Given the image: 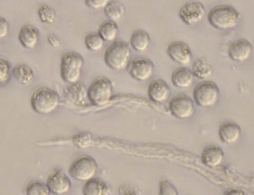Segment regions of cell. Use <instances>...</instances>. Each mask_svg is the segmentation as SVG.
Returning <instances> with one entry per match:
<instances>
[{
  "instance_id": "obj_1",
  "label": "cell",
  "mask_w": 254,
  "mask_h": 195,
  "mask_svg": "<svg viewBox=\"0 0 254 195\" xmlns=\"http://www.w3.org/2000/svg\"><path fill=\"white\" fill-rule=\"evenodd\" d=\"M207 18L209 23L214 28L226 30L236 26L239 14L232 6L220 4L214 6L209 10Z\"/></svg>"
},
{
  "instance_id": "obj_2",
  "label": "cell",
  "mask_w": 254,
  "mask_h": 195,
  "mask_svg": "<svg viewBox=\"0 0 254 195\" xmlns=\"http://www.w3.org/2000/svg\"><path fill=\"white\" fill-rule=\"evenodd\" d=\"M131 50L128 44L122 41H116L106 49L104 56L105 64L114 70L127 67L130 62Z\"/></svg>"
},
{
  "instance_id": "obj_3",
  "label": "cell",
  "mask_w": 254,
  "mask_h": 195,
  "mask_svg": "<svg viewBox=\"0 0 254 195\" xmlns=\"http://www.w3.org/2000/svg\"><path fill=\"white\" fill-rule=\"evenodd\" d=\"M60 102L59 94L54 90L43 87L33 94L31 99V107L34 111L40 114H47L57 107Z\"/></svg>"
},
{
  "instance_id": "obj_4",
  "label": "cell",
  "mask_w": 254,
  "mask_h": 195,
  "mask_svg": "<svg viewBox=\"0 0 254 195\" xmlns=\"http://www.w3.org/2000/svg\"><path fill=\"white\" fill-rule=\"evenodd\" d=\"M83 62L82 56L77 52L70 51L64 54L62 57L60 65L62 78L70 83L77 82Z\"/></svg>"
},
{
  "instance_id": "obj_5",
  "label": "cell",
  "mask_w": 254,
  "mask_h": 195,
  "mask_svg": "<svg viewBox=\"0 0 254 195\" xmlns=\"http://www.w3.org/2000/svg\"><path fill=\"white\" fill-rule=\"evenodd\" d=\"M89 102L97 106H104L111 100L113 95L111 81L105 77H99L93 81L87 88Z\"/></svg>"
},
{
  "instance_id": "obj_6",
  "label": "cell",
  "mask_w": 254,
  "mask_h": 195,
  "mask_svg": "<svg viewBox=\"0 0 254 195\" xmlns=\"http://www.w3.org/2000/svg\"><path fill=\"white\" fill-rule=\"evenodd\" d=\"M96 161L88 155H82L75 159L70 165L69 173L72 178L79 181H87L97 172Z\"/></svg>"
},
{
  "instance_id": "obj_7",
  "label": "cell",
  "mask_w": 254,
  "mask_h": 195,
  "mask_svg": "<svg viewBox=\"0 0 254 195\" xmlns=\"http://www.w3.org/2000/svg\"><path fill=\"white\" fill-rule=\"evenodd\" d=\"M219 89L213 81L205 80L198 83L193 89V96L196 104L202 107L214 105L219 97Z\"/></svg>"
},
{
  "instance_id": "obj_8",
  "label": "cell",
  "mask_w": 254,
  "mask_h": 195,
  "mask_svg": "<svg viewBox=\"0 0 254 195\" xmlns=\"http://www.w3.org/2000/svg\"><path fill=\"white\" fill-rule=\"evenodd\" d=\"M169 109L173 116L180 119L191 117L194 112L192 100L185 94L173 97L169 102Z\"/></svg>"
},
{
  "instance_id": "obj_9",
  "label": "cell",
  "mask_w": 254,
  "mask_h": 195,
  "mask_svg": "<svg viewBox=\"0 0 254 195\" xmlns=\"http://www.w3.org/2000/svg\"><path fill=\"white\" fill-rule=\"evenodd\" d=\"M205 14L203 4L196 1H189L180 9L179 15L182 21L188 25H193L200 21Z\"/></svg>"
},
{
  "instance_id": "obj_10",
  "label": "cell",
  "mask_w": 254,
  "mask_h": 195,
  "mask_svg": "<svg viewBox=\"0 0 254 195\" xmlns=\"http://www.w3.org/2000/svg\"><path fill=\"white\" fill-rule=\"evenodd\" d=\"M128 65L129 74L138 81L147 80L153 73L154 64L148 58L141 57L135 58Z\"/></svg>"
},
{
  "instance_id": "obj_11",
  "label": "cell",
  "mask_w": 254,
  "mask_h": 195,
  "mask_svg": "<svg viewBox=\"0 0 254 195\" xmlns=\"http://www.w3.org/2000/svg\"><path fill=\"white\" fill-rule=\"evenodd\" d=\"M167 53L172 60L182 65L189 64L191 60V50L189 46L183 41H175L170 43Z\"/></svg>"
},
{
  "instance_id": "obj_12",
  "label": "cell",
  "mask_w": 254,
  "mask_h": 195,
  "mask_svg": "<svg viewBox=\"0 0 254 195\" xmlns=\"http://www.w3.org/2000/svg\"><path fill=\"white\" fill-rule=\"evenodd\" d=\"M47 185L50 192L62 195L68 192L71 188V182L67 176L61 171L53 172L49 176Z\"/></svg>"
},
{
  "instance_id": "obj_13",
  "label": "cell",
  "mask_w": 254,
  "mask_h": 195,
  "mask_svg": "<svg viewBox=\"0 0 254 195\" xmlns=\"http://www.w3.org/2000/svg\"><path fill=\"white\" fill-rule=\"evenodd\" d=\"M252 45L245 39H239L233 42L228 49V55L233 61L243 62L247 60L252 53Z\"/></svg>"
},
{
  "instance_id": "obj_14",
  "label": "cell",
  "mask_w": 254,
  "mask_h": 195,
  "mask_svg": "<svg viewBox=\"0 0 254 195\" xmlns=\"http://www.w3.org/2000/svg\"><path fill=\"white\" fill-rule=\"evenodd\" d=\"M63 95L67 101L77 106L84 105L89 101L87 89L84 84L78 82L71 83L65 88Z\"/></svg>"
},
{
  "instance_id": "obj_15",
  "label": "cell",
  "mask_w": 254,
  "mask_h": 195,
  "mask_svg": "<svg viewBox=\"0 0 254 195\" xmlns=\"http://www.w3.org/2000/svg\"><path fill=\"white\" fill-rule=\"evenodd\" d=\"M171 90L167 82L162 79L152 80L149 85L148 94L150 99L156 103L166 101L170 96Z\"/></svg>"
},
{
  "instance_id": "obj_16",
  "label": "cell",
  "mask_w": 254,
  "mask_h": 195,
  "mask_svg": "<svg viewBox=\"0 0 254 195\" xmlns=\"http://www.w3.org/2000/svg\"><path fill=\"white\" fill-rule=\"evenodd\" d=\"M224 157L223 150L218 146L206 147L201 153L202 163L209 167H215L221 164Z\"/></svg>"
},
{
  "instance_id": "obj_17",
  "label": "cell",
  "mask_w": 254,
  "mask_h": 195,
  "mask_svg": "<svg viewBox=\"0 0 254 195\" xmlns=\"http://www.w3.org/2000/svg\"><path fill=\"white\" fill-rule=\"evenodd\" d=\"M218 133L223 142L232 143L240 138L241 129L240 127L235 123L226 122L221 125Z\"/></svg>"
},
{
  "instance_id": "obj_18",
  "label": "cell",
  "mask_w": 254,
  "mask_h": 195,
  "mask_svg": "<svg viewBox=\"0 0 254 195\" xmlns=\"http://www.w3.org/2000/svg\"><path fill=\"white\" fill-rule=\"evenodd\" d=\"M193 77L190 69L186 67H180L174 70L171 75V80L176 87L185 88L191 85Z\"/></svg>"
},
{
  "instance_id": "obj_19",
  "label": "cell",
  "mask_w": 254,
  "mask_h": 195,
  "mask_svg": "<svg viewBox=\"0 0 254 195\" xmlns=\"http://www.w3.org/2000/svg\"><path fill=\"white\" fill-rule=\"evenodd\" d=\"M39 35L36 29L33 26H23L18 34V39L22 45L27 49H33L37 45Z\"/></svg>"
},
{
  "instance_id": "obj_20",
  "label": "cell",
  "mask_w": 254,
  "mask_h": 195,
  "mask_svg": "<svg viewBox=\"0 0 254 195\" xmlns=\"http://www.w3.org/2000/svg\"><path fill=\"white\" fill-rule=\"evenodd\" d=\"M151 42L150 37L146 31L137 29L131 34L130 44L133 49L138 52H143L149 47Z\"/></svg>"
},
{
  "instance_id": "obj_21",
  "label": "cell",
  "mask_w": 254,
  "mask_h": 195,
  "mask_svg": "<svg viewBox=\"0 0 254 195\" xmlns=\"http://www.w3.org/2000/svg\"><path fill=\"white\" fill-rule=\"evenodd\" d=\"M82 190L84 195H107L109 193L110 189L101 180L92 178L86 181Z\"/></svg>"
},
{
  "instance_id": "obj_22",
  "label": "cell",
  "mask_w": 254,
  "mask_h": 195,
  "mask_svg": "<svg viewBox=\"0 0 254 195\" xmlns=\"http://www.w3.org/2000/svg\"><path fill=\"white\" fill-rule=\"evenodd\" d=\"M212 68L209 62L204 58L196 59L192 65V72L197 78L204 79L211 75Z\"/></svg>"
},
{
  "instance_id": "obj_23",
  "label": "cell",
  "mask_w": 254,
  "mask_h": 195,
  "mask_svg": "<svg viewBox=\"0 0 254 195\" xmlns=\"http://www.w3.org/2000/svg\"><path fill=\"white\" fill-rule=\"evenodd\" d=\"M118 31V25L115 21L107 20L99 25L98 33L106 41H112L116 37Z\"/></svg>"
},
{
  "instance_id": "obj_24",
  "label": "cell",
  "mask_w": 254,
  "mask_h": 195,
  "mask_svg": "<svg viewBox=\"0 0 254 195\" xmlns=\"http://www.w3.org/2000/svg\"><path fill=\"white\" fill-rule=\"evenodd\" d=\"M103 8L109 19L115 22L122 17L125 12L124 5L117 0H111Z\"/></svg>"
},
{
  "instance_id": "obj_25",
  "label": "cell",
  "mask_w": 254,
  "mask_h": 195,
  "mask_svg": "<svg viewBox=\"0 0 254 195\" xmlns=\"http://www.w3.org/2000/svg\"><path fill=\"white\" fill-rule=\"evenodd\" d=\"M12 73L15 79L23 84L30 82L34 77L32 69L25 64L16 65L13 68Z\"/></svg>"
},
{
  "instance_id": "obj_26",
  "label": "cell",
  "mask_w": 254,
  "mask_h": 195,
  "mask_svg": "<svg viewBox=\"0 0 254 195\" xmlns=\"http://www.w3.org/2000/svg\"><path fill=\"white\" fill-rule=\"evenodd\" d=\"M104 40L98 32H91L85 37L84 43L86 48L91 51L100 50L104 44Z\"/></svg>"
},
{
  "instance_id": "obj_27",
  "label": "cell",
  "mask_w": 254,
  "mask_h": 195,
  "mask_svg": "<svg viewBox=\"0 0 254 195\" xmlns=\"http://www.w3.org/2000/svg\"><path fill=\"white\" fill-rule=\"evenodd\" d=\"M38 14L40 19L44 23L52 24L56 20L55 11L47 4H42L39 7Z\"/></svg>"
},
{
  "instance_id": "obj_28",
  "label": "cell",
  "mask_w": 254,
  "mask_h": 195,
  "mask_svg": "<svg viewBox=\"0 0 254 195\" xmlns=\"http://www.w3.org/2000/svg\"><path fill=\"white\" fill-rule=\"evenodd\" d=\"M50 193L47 185L38 181L31 182L26 188V194L29 195H47Z\"/></svg>"
},
{
  "instance_id": "obj_29",
  "label": "cell",
  "mask_w": 254,
  "mask_h": 195,
  "mask_svg": "<svg viewBox=\"0 0 254 195\" xmlns=\"http://www.w3.org/2000/svg\"><path fill=\"white\" fill-rule=\"evenodd\" d=\"M92 139L90 134L87 132H79L73 137L74 143L78 147H87L91 143Z\"/></svg>"
},
{
  "instance_id": "obj_30",
  "label": "cell",
  "mask_w": 254,
  "mask_h": 195,
  "mask_svg": "<svg viewBox=\"0 0 254 195\" xmlns=\"http://www.w3.org/2000/svg\"><path fill=\"white\" fill-rule=\"evenodd\" d=\"M10 74V67L6 61L0 59V84L6 82Z\"/></svg>"
},
{
  "instance_id": "obj_31",
  "label": "cell",
  "mask_w": 254,
  "mask_h": 195,
  "mask_svg": "<svg viewBox=\"0 0 254 195\" xmlns=\"http://www.w3.org/2000/svg\"><path fill=\"white\" fill-rule=\"evenodd\" d=\"M160 195H177L178 192L174 186L165 180L160 182Z\"/></svg>"
},
{
  "instance_id": "obj_32",
  "label": "cell",
  "mask_w": 254,
  "mask_h": 195,
  "mask_svg": "<svg viewBox=\"0 0 254 195\" xmlns=\"http://www.w3.org/2000/svg\"><path fill=\"white\" fill-rule=\"evenodd\" d=\"M111 0H85V3L88 7L98 9L104 8Z\"/></svg>"
},
{
  "instance_id": "obj_33",
  "label": "cell",
  "mask_w": 254,
  "mask_h": 195,
  "mask_svg": "<svg viewBox=\"0 0 254 195\" xmlns=\"http://www.w3.org/2000/svg\"><path fill=\"white\" fill-rule=\"evenodd\" d=\"M8 23L6 19L0 17V39L4 37L8 32Z\"/></svg>"
},
{
  "instance_id": "obj_34",
  "label": "cell",
  "mask_w": 254,
  "mask_h": 195,
  "mask_svg": "<svg viewBox=\"0 0 254 195\" xmlns=\"http://www.w3.org/2000/svg\"><path fill=\"white\" fill-rule=\"evenodd\" d=\"M47 40L49 43L54 48H57L60 45L59 40L54 34H49L47 37Z\"/></svg>"
},
{
  "instance_id": "obj_35",
  "label": "cell",
  "mask_w": 254,
  "mask_h": 195,
  "mask_svg": "<svg viewBox=\"0 0 254 195\" xmlns=\"http://www.w3.org/2000/svg\"><path fill=\"white\" fill-rule=\"evenodd\" d=\"M225 194H228V195H230V194H232V195H234V194H235V195H242V194H244V193L242 191H241V190H236V189H232V190H231L230 191H228V192H226Z\"/></svg>"
},
{
  "instance_id": "obj_36",
  "label": "cell",
  "mask_w": 254,
  "mask_h": 195,
  "mask_svg": "<svg viewBox=\"0 0 254 195\" xmlns=\"http://www.w3.org/2000/svg\"></svg>"
}]
</instances>
